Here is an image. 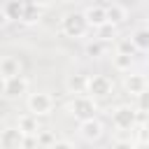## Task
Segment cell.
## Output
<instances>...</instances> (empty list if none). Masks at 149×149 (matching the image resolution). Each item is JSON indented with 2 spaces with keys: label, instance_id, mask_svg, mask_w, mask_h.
I'll use <instances>...</instances> for the list:
<instances>
[{
  "label": "cell",
  "instance_id": "obj_1",
  "mask_svg": "<svg viewBox=\"0 0 149 149\" xmlns=\"http://www.w3.org/2000/svg\"><path fill=\"white\" fill-rule=\"evenodd\" d=\"M100 123H95V121H88V123H84V130H81V135L86 137V140H95V137H100Z\"/></svg>",
  "mask_w": 149,
  "mask_h": 149
}]
</instances>
